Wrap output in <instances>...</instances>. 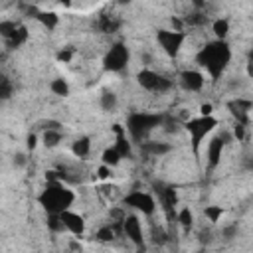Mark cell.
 <instances>
[{"mask_svg": "<svg viewBox=\"0 0 253 253\" xmlns=\"http://www.w3.org/2000/svg\"><path fill=\"white\" fill-rule=\"evenodd\" d=\"M196 61L211 81H217L231 61V49L225 40H213L200 47V51L196 53Z\"/></svg>", "mask_w": 253, "mask_h": 253, "instance_id": "cell-1", "label": "cell"}, {"mask_svg": "<svg viewBox=\"0 0 253 253\" xmlns=\"http://www.w3.org/2000/svg\"><path fill=\"white\" fill-rule=\"evenodd\" d=\"M40 206L47 213H61L63 210H69L75 204V192L63 184V180L47 182V186L38 196Z\"/></svg>", "mask_w": 253, "mask_h": 253, "instance_id": "cell-2", "label": "cell"}, {"mask_svg": "<svg viewBox=\"0 0 253 253\" xmlns=\"http://www.w3.org/2000/svg\"><path fill=\"white\" fill-rule=\"evenodd\" d=\"M162 123H164V117L156 115V113H144V111L130 113L128 119H126V132L132 138V142L140 144L148 138V134L154 128L162 126Z\"/></svg>", "mask_w": 253, "mask_h": 253, "instance_id": "cell-3", "label": "cell"}, {"mask_svg": "<svg viewBox=\"0 0 253 253\" xmlns=\"http://www.w3.org/2000/svg\"><path fill=\"white\" fill-rule=\"evenodd\" d=\"M184 128L190 136V144H192V154L198 156L202 142L206 140V136H210L215 128H217V119L213 115H200L194 119H188L184 123Z\"/></svg>", "mask_w": 253, "mask_h": 253, "instance_id": "cell-4", "label": "cell"}, {"mask_svg": "<svg viewBox=\"0 0 253 253\" xmlns=\"http://www.w3.org/2000/svg\"><path fill=\"white\" fill-rule=\"evenodd\" d=\"M186 32L182 30H158L156 32V43L160 45V49L164 51V55H168L170 59L178 57V53L182 51V45L186 42Z\"/></svg>", "mask_w": 253, "mask_h": 253, "instance_id": "cell-5", "label": "cell"}, {"mask_svg": "<svg viewBox=\"0 0 253 253\" xmlns=\"http://www.w3.org/2000/svg\"><path fill=\"white\" fill-rule=\"evenodd\" d=\"M136 83L148 93H164L172 87V81L168 77H164L162 73H158L150 67H142L136 73Z\"/></svg>", "mask_w": 253, "mask_h": 253, "instance_id": "cell-6", "label": "cell"}, {"mask_svg": "<svg viewBox=\"0 0 253 253\" xmlns=\"http://www.w3.org/2000/svg\"><path fill=\"white\" fill-rule=\"evenodd\" d=\"M123 204H125V208H130V210H134L136 213H142V215H154L156 208H158L154 196L148 194V192H142V190L128 192L123 198Z\"/></svg>", "mask_w": 253, "mask_h": 253, "instance_id": "cell-7", "label": "cell"}, {"mask_svg": "<svg viewBox=\"0 0 253 253\" xmlns=\"http://www.w3.org/2000/svg\"><path fill=\"white\" fill-rule=\"evenodd\" d=\"M128 57H130L128 47H126L123 42H117V43H113V45L107 49V53H105V57H103V67H105L107 71H111V73H119V71H123V69L126 67Z\"/></svg>", "mask_w": 253, "mask_h": 253, "instance_id": "cell-8", "label": "cell"}, {"mask_svg": "<svg viewBox=\"0 0 253 253\" xmlns=\"http://www.w3.org/2000/svg\"><path fill=\"white\" fill-rule=\"evenodd\" d=\"M229 140V134H217L211 136L206 148V162H208V170H215L221 164V156H223V148Z\"/></svg>", "mask_w": 253, "mask_h": 253, "instance_id": "cell-9", "label": "cell"}, {"mask_svg": "<svg viewBox=\"0 0 253 253\" xmlns=\"http://www.w3.org/2000/svg\"><path fill=\"white\" fill-rule=\"evenodd\" d=\"M178 83L188 93H200L206 85V73L200 69H184L178 75Z\"/></svg>", "mask_w": 253, "mask_h": 253, "instance_id": "cell-10", "label": "cell"}, {"mask_svg": "<svg viewBox=\"0 0 253 253\" xmlns=\"http://www.w3.org/2000/svg\"><path fill=\"white\" fill-rule=\"evenodd\" d=\"M123 235L132 241L136 247H142L144 235H142V221L136 213H126V217L123 219Z\"/></svg>", "mask_w": 253, "mask_h": 253, "instance_id": "cell-11", "label": "cell"}, {"mask_svg": "<svg viewBox=\"0 0 253 253\" xmlns=\"http://www.w3.org/2000/svg\"><path fill=\"white\" fill-rule=\"evenodd\" d=\"M59 215H61V221H63L67 233H71L73 237H79L85 233V217L81 213H77L69 208V210H63Z\"/></svg>", "mask_w": 253, "mask_h": 253, "instance_id": "cell-12", "label": "cell"}, {"mask_svg": "<svg viewBox=\"0 0 253 253\" xmlns=\"http://www.w3.org/2000/svg\"><path fill=\"white\" fill-rule=\"evenodd\" d=\"M140 148L148 154V156H164V154H168L170 150H172V146L168 144V142H162V140H144V142H140Z\"/></svg>", "mask_w": 253, "mask_h": 253, "instance_id": "cell-13", "label": "cell"}, {"mask_svg": "<svg viewBox=\"0 0 253 253\" xmlns=\"http://www.w3.org/2000/svg\"><path fill=\"white\" fill-rule=\"evenodd\" d=\"M61 130L59 126H45L43 128V134H42V142L45 148H55L59 142H61Z\"/></svg>", "mask_w": 253, "mask_h": 253, "instance_id": "cell-14", "label": "cell"}, {"mask_svg": "<svg viewBox=\"0 0 253 253\" xmlns=\"http://www.w3.org/2000/svg\"><path fill=\"white\" fill-rule=\"evenodd\" d=\"M89 152H91V140H89L87 136H79L77 140H73V144H71V154H73L75 158L85 160V158L89 156Z\"/></svg>", "mask_w": 253, "mask_h": 253, "instance_id": "cell-15", "label": "cell"}, {"mask_svg": "<svg viewBox=\"0 0 253 253\" xmlns=\"http://www.w3.org/2000/svg\"><path fill=\"white\" fill-rule=\"evenodd\" d=\"M36 20H38L40 26L45 28L47 32H51V30H55V28L59 26V16H57L55 12H45V10L36 12Z\"/></svg>", "mask_w": 253, "mask_h": 253, "instance_id": "cell-16", "label": "cell"}, {"mask_svg": "<svg viewBox=\"0 0 253 253\" xmlns=\"http://www.w3.org/2000/svg\"><path fill=\"white\" fill-rule=\"evenodd\" d=\"M121 160H123V154L119 152L117 146H109V148H105L101 152V164H107L111 168H117L121 164Z\"/></svg>", "mask_w": 253, "mask_h": 253, "instance_id": "cell-17", "label": "cell"}, {"mask_svg": "<svg viewBox=\"0 0 253 253\" xmlns=\"http://www.w3.org/2000/svg\"><path fill=\"white\" fill-rule=\"evenodd\" d=\"M211 32H213L215 40H225L229 34V20L227 18H215L211 22Z\"/></svg>", "mask_w": 253, "mask_h": 253, "instance_id": "cell-18", "label": "cell"}, {"mask_svg": "<svg viewBox=\"0 0 253 253\" xmlns=\"http://www.w3.org/2000/svg\"><path fill=\"white\" fill-rule=\"evenodd\" d=\"M26 40H28V30H26L24 26H18V28H16V32H14L10 38H6L4 42H6V45L12 49V47H20Z\"/></svg>", "mask_w": 253, "mask_h": 253, "instance_id": "cell-19", "label": "cell"}, {"mask_svg": "<svg viewBox=\"0 0 253 253\" xmlns=\"http://www.w3.org/2000/svg\"><path fill=\"white\" fill-rule=\"evenodd\" d=\"M176 221L180 223V227L182 229H190L192 225H194V213H192V210L188 208V206H184V208H180L178 211H176Z\"/></svg>", "mask_w": 253, "mask_h": 253, "instance_id": "cell-20", "label": "cell"}, {"mask_svg": "<svg viewBox=\"0 0 253 253\" xmlns=\"http://www.w3.org/2000/svg\"><path fill=\"white\" fill-rule=\"evenodd\" d=\"M49 89H51V93L57 95V97H65V95H69V83H67L63 77H55V79H51V81H49Z\"/></svg>", "mask_w": 253, "mask_h": 253, "instance_id": "cell-21", "label": "cell"}, {"mask_svg": "<svg viewBox=\"0 0 253 253\" xmlns=\"http://www.w3.org/2000/svg\"><path fill=\"white\" fill-rule=\"evenodd\" d=\"M115 227H113V223H107V225H101L97 231H95V239L97 241H101V243H111L113 239H115Z\"/></svg>", "mask_w": 253, "mask_h": 253, "instance_id": "cell-22", "label": "cell"}, {"mask_svg": "<svg viewBox=\"0 0 253 253\" xmlns=\"http://www.w3.org/2000/svg\"><path fill=\"white\" fill-rule=\"evenodd\" d=\"M101 109L103 111H107V113H113L115 109H117V105H119V99H117V95L113 93V91H105L103 95H101Z\"/></svg>", "mask_w": 253, "mask_h": 253, "instance_id": "cell-23", "label": "cell"}, {"mask_svg": "<svg viewBox=\"0 0 253 253\" xmlns=\"http://www.w3.org/2000/svg\"><path fill=\"white\" fill-rule=\"evenodd\" d=\"M204 215H206V219H208L210 223H217V221L221 219V215H223V208H221V206H215V204L206 206V208H204Z\"/></svg>", "mask_w": 253, "mask_h": 253, "instance_id": "cell-24", "label": "cell"}, {"mask_svg": "<svg viewBox=\"0 0 253 253\" xmlns=\"http://www.w3.org/2000/svg\"><path fill=\"white\" fill-rule=\"evenodd\" d=\"M73 55H75V49L73 47H63V49L57 51V61L59 63H69L73 59Z\"/></svg>", "mask_w": 253, "mask_h": 253, "instance_id": "cell-25", "label": "cell"}, {"mask_svg": "<svg viewBox=\"0 0 253 253\" xmlns=\"http://www.w3.org/2000/svg\"><path fill=\"white\" fill-rule=\"evenodd\" d=\"M0 95H2V99H8L12 95V85H10V79L8 77H4L0 81Z\"/></svg>", "mask_w": 253, "mask_h": 253, "instance_id": "cell-26", "label": "cell"}, {"mask_svg": "<svg viewBox=\"0 0 253 253\" xmlns=\"http://www.w3.org/2000/svg\"><path fill=\"white\" fill-rule=\"evenodd\" d=\"M111 176H113V168H111V166L101 164V166L97 168V178H99V180H107V178H111Z\"/></svg>", "mask_w": 253, "mask_h": 253, "instance_id": "cell-27", "label": "cell"}, {"mask_svg": "<svg viewBox=\"0 0 253 253\" xmlns=\"http://www.w3.org/2000/svg\"><path fill=\"white\" fill-rule=\"evenodd\" d=\"M26 146H28V150H34V148L38 146V134H36V132H30V134H28Z\"/></svg>", "mask_w": 253, "mask_h": 253, "instance_id": "cell-28", "label": "cell"}, {"mask_svg": "<svg viewBox=\"0 0 253 253\" xmlns=\"http://www.w3.org/2000/svg\"><path fill=\"white\" fill-rule=\"evenodd\" d=\"M200 115H213V105L211 103H202L200 105Z\"/></svg>", "mask_w": 253, "mask_h": 253, "instance_id": "cell-29", "label": "cell"}, {"mask_svg": "<svg viewBox=\"0 0 253 253\" xmlns=\"http://www.w3.org/2000/svg\"><path fill=\"white\" fill-rule=\"evenodd\" d=\"M53 2H57V4H63V6H69L73 0H53Z\"/></svg>", "mask_w": 253, "mask_h": 253, "instance_id": "cell-30", "label": "cell"}, {"mask_svg": "<svg viewBox=\"0 0 253 253\" xmlns=\"http://www.w3.org/2000/svg\"><path fill=\"white\" fill-rule=\"evenodd\" d=\"M121 6H125V4H130V0H117Z\"/></svg>", "mask_w": 253, "mask_h": 253, "instance_id": "cell-31", "label": "cell"}]
</instances>
